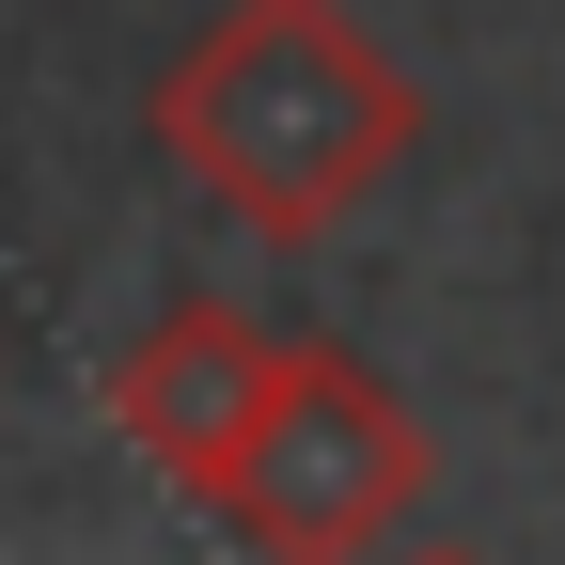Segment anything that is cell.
Listing matches in <instances>:
<instances>
[{
	"label": "cell",
	"mask_w": 565,
	"mask_h": 565,
	"mask_svg": "<svg viewBox=\"0 0 565 565\" xmlns=\"http://www.w3.org/2000/svg\"><path fill=\"white\" fill-rule=\"evenodd\" d=\"M424 565H471V550H424Z\"/></svg>",
	"instance_id": "obj_4"
},
{
	"label": "cell",
	"mask_w": 565,
	"mask_h": 565,
	"mask_svg": "<svg viewBox=\"0 0 565 565\" xmlns=\"http://www.w3.org/2000/svg\"><path fill=\"white\" fill-rule=\"evenodd\" d=\"M267 377H282V330H267V315H236V299H173V315L110 362V424H126V456H158V487L221 503L236 456H252Z\"/></svg>",
	"instance_id": "obj_3"
},
{
	"label": "cell",
	"mask_w": 565,
	"mask_h": 565,
	"mask_svg": "<svg viewBox=\"0 0 565 565\" xmlns=\"http://www.w3.org/2000/svg\"><path fill=\"white\" fill-rule=\"evenodd\" d=\"M424 424H408V393L377 377V362H345V345H315V330H282V377H267V408H252V456H236V487H221V519L267 550V565H377L393 534H408V503H424Z\"/></svg>",
	"instance_id": "obj_2"
},
{
	"label": "cell",
	"mask_w": 565,
	"mask_h": 565,
	"mask_svg": "<svg viewBox=\"0 0 565 565\" xmlns=\"http://www.w3.org/2000/svg\"><path fill=\"white\" fill-rule=\"evenodd\" d=\"M141 126H158V158L221 204V221L315 252L330 221H362L408 173L424 95H408V63L345 17V0H221V17L158 63Z\"/></svg>",
	"instance_id": "obj_1"
}]
</instances>
